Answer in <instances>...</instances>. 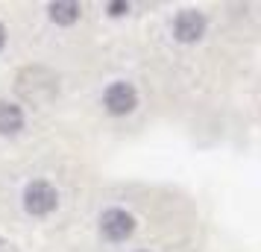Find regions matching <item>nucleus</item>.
<instances>
[{
	"label": "nucleus",
	"instance_id": "7",
	"mask_svg": "<svg viewBox=\"0 0 261 252\" xmlns=\"http://www.w3.org/2000/svg\"><path fill=\"white\" fill-rule=\"evenodd\" d=\"M47 15L53 24L59 26H71L80 21V3H71V0H53L47 6Z\"/></svg>",
	"mask_w": 261,
	"mask_h": 252
},
{
	"label": "nucleus",
	"instance_id": "5",
	"mask_svg": "<svg viewBox=\"0 0 261 252\" xmlns=\"http://www.w3.org/2000/svg\"><path fill=\"white\" fill-rule=\"evenodd\" d=\"M205 26H208L205 15L197 12V9H185L173 18V38L182 41V44H194L205 36Z\"/></svg>",
	"mask_w": 261,
	"mask_h": 252
},
{
	"label": "nucleus",
	"instance_id": "3",
	"mask_svg": "<svg viewBox=\"0 0 261 252\" xmlns=\"http://www.w3.org/2000/svg\"><path fill=\"white\" fill-rule=\"evenodd\" d=\"M135 232V217L126 208H106L100 214V235L109 243H123L126 238H132Z\"/></svg>",
	"mask_w": 261,
	"mask_h": 252
},
{
	"label": "nucleus",
	"instance_id": "9",
	"mask_svg": "<svg viewBox=\"0 0 261 252\" xmlns=\"http://www.w3.org/2000/svg\"><path fill=\"white\" fill-rule=\"evenodd\" d=\"M3 44H6V26L0 24V50H3Z\"/></svg>",
	"mask_w": 261,
	"mask_h": 252
},
{
	"label": "nucleus",
	"instance_id": "1",
	"mask_svg": "<svg viewBox=\"0 0 261 252\" xmlns=\"http://www.w3.org/2000/svg\"><path fill=\"white\" fill-rule=\"evenodd\" d=\"M15 94L30 106H47L59 94V76L44 65L21 68L15 76Z\"/></svg>",
	"mask_w": 261,
	"mask_h": 252
},
{
	"label": "nucleus",
	"instance_id": "4",
	"mask_svg": "<svg viewBox=\"0 0 261 252\" xmlns=\"http://www.w3.org/2000/svg\"><path fill=\"white\" fill-rule=\"evenodd\" d=\"M103 106H106L109 115H118V118L120 115H129L138 106V91L129 82H112L103 91Z\"/></svg>",
	"mask_w": 261,
	"mask_h": 252
},
{
	"label": "nucleus",
	"instance_id": "6",
	"mask_svg": "<svg viewBox=\"0 0 261 252\" xmlns=\"http://www.w3.org/2000/svg\"><path fill=\"white\" fill-rule=\"evenodd\" d=\"M24 129V108L15 103H0V135H18Z\"/></svg>",
	"mask_w": 261,
	"mask_h": 252
},
{
	"label": "nucleus",
	"instance_id": "2",
	"mask_svg": "<svg viewBox=\"0 0 261 252\" xmlns=\"http://www.w3.org/2000/svg\"><path fill=\"white\" fill-rule=\"evenodd\" d=\"M56 205H59V191H56L47 179H36V182H30V185L24 188V208H27V214L47 217V214L56 211Z\"/></svg>",
	"mask_w": 261,
	"mask_h": 252
},
{
	"label": "nucleus",
	"instance_id": "8",
	"mask_svg": "<svg viewBox=\"0 0 261 252\" xmlns=\"http://www.w3.org/2000/svg\"><path fill=\"white\" fill-rule=\"evenodd\" d=\"M126 9H129V3H109V15H126Z\"/></svg>",
	"mask_w": 261,
	"mask_h": 252
}]
</instances>
